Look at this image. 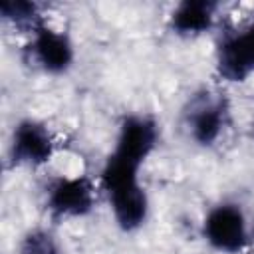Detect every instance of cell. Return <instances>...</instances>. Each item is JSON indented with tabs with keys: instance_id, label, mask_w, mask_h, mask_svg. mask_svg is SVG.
Here are the masks:
<instances>
[{
	"instance_id": "277c9868",
	"label": "cell",
	"mask_w": 254,
	"mask_h": 254,
	"mask_svg": "<svg viewBox=\"0 0 254 254\" xmlns=\"http://www.w3.org/2000/svg\"><path fill=\"white\" fill-rule=\"evenodd\" d=\"M93 206V187L85 177L58 179L48 190V208L56 216H83Z\"/></svg>"
},
{
	"instance_id": "3957f363",
	"label": "cell",
	"mask_w": 254,
	"mask_h": 254,
	"mask_svg": "<svg viewBox=\"0 0 254 254\" xmlns=\"http://www.w3.org/2000/svg\"><path fill=\"white\" fill-rule=\"evenodd\" d=\"M218 71L230 81H242L254 71V24L228 36L220 44Z\"/></svg>"
},
{
	"instance_id": "52a82bcc",
	"label": "cell",
	"mask_w": 254,
	"mask_h": 254,
	"mask_svg": "<svg viewBox=\"0 0 254 254\" xmlns=\"http://www.w3.org/2000/svg\"><path fill=\"white\" fill-rule=\"evenodd\" d=\"M30 52L40 67L50 73L65 71L73 62V48L65 34H60L48 26H40L34 32Z\"/></svg>"
},
{
	"instance_id": "9c48e42d",
	"label": "cell",
	"mask_w": 254,
	"mask_h": 254,
	"mask_svg": "<svg viewBox=\"0 0 254 254\" xmlns=\"http://www.w3.org/2000/svg\"><path fill=\"white\" fill-rule=\"evenodd\" d=\"M2 16L10 22H14L18 28H32V32H36L42 22L40 16L36 12V6L30 2H22V0H12V2H2L0 6Z\"/></svg>"
},
{
	"instance_id": "30bf717a",
	"label": "cell",
	"mask_w": 254,
	"mask_h": 254,
	"mask_svg": "<svg viewBox=\"0 0 254 254\" xmlns=\"http://www.w3.org/2000/svg\"><path fill=\"white\" fill-rule=\"evenodd\" d=\"M18 254H58V246L48 232L34 230L22 240Z\"/></svg>"
},
{
	"instance_id": "8992f818",
	"label": "cell",
	"mask_w": 254,
	"mask_h": 254,
	"mask_svg": "<svg viewBox=\"0 0 254 254\" xmlns=\"http://www.w3.org/2000/svg\"><path fill=\"white\" fill-rule=\"evenodd\" d=\"M54 151L48 129L32 119L18 123L12 137V159L20 165H44Z\"/></svg>"
},
{
	"instance_id": "7a4b0ae2",
	"label": "cell",
	"mask_w": 254,
	"mask_h": 254,
	"mask_svg": "<svg viewBox=\"0 0 254 254\" xmlns=\"http://www.w3.org/2000/svg\"><path fill=\"white\" fill-rule=\"evenodd\" d=\"M204 238L222 252H238L248 242L244 212L236 204H218L204 218Z\"/></svg>"
},
{
	"instance_id": "5b68a950",
	"label": "cell",
	"mask_w": 254,
	"mask_h": 254,
	"mask_svg": "<svg viewBox=\"0 0 254 254\" xmlns=\"http://www.w3.org/2000/svg\"><path fill=\"white\" fill-rule=\"evenodd\" d=\"M226 117V107L220 97H212L210 93L198 95L190 103V111H187V123L190 135L200 145H212L222 133Z\"/></svg>"
},
{
	"instance_id": "6da1fadb",
	"label": "cell",
	"mask_w": 254,
	"mask_h": 254,
	"mask_svg": "<svg viewBox=\"0 0 254 254\" xmlns=\"http://www.w3.org/2000/svg\"><path fill=\"white\" fill-rule=\"evenodd\" d=\"M159 131L151 117L129 115L123 119L113 153L101 171L113 216L123 230L139 228L147 218V194L139 183V167L157 143Z\"/></svg>"
},
{
	"instance_id": "ba28073f",
	"label": "cell",
	"mask_w": 254,
	"mask_h": 254,
	"mask_svg": "<svg viewBox=\"0 0 254 254\" xmlns=\"http://www.w3.org/2000/svg\"><path fill=\"white\" fill-rule=\"evenodd\" d=\"M214 2L206 0H187L179 4L171 16V26L177 34L183 36H196L206 32L214 20Z\"/></svg>"
}]
</instances>
